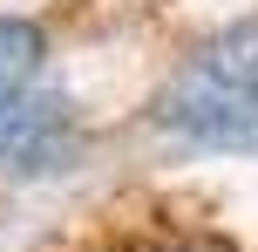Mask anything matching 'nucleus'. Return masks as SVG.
I'll list each match as a JSON object with an SVG mask.
<instances>
[{
    "instance_id": "obj_3",
    "label": "nucleus",
    "mask_w": 258,
    "mask_h": 252,
    "mask_svg": "<svg viewBox=\"0 0 258 252\" xmlns=\"http://www.w3.org/2000/svg\"><path fill=\"white\" fill-rule=\"evenodd\" d=\"M41 62H48V34H41V21H27V14H0V95L34 89Z\"/></svg>"
},
{
    "instance_id": "obj_1",
    "label": "nucleus",
    "mask_w": 258,
    "mask_h": 252,
    "mask_svg": "<svg viewBox=\"0 0 258 252\" xmlns=\"http://www.w3.org/2000/svg\"><path fill=\"white\" fill-rule=\"evenodd\" d=\"M156 130L190 150H258V14L218 27L156 89Z\"/></svg>"
},
{
    "instance_id": "obj_2",
    "label": "nucleus",
    "mask_w": 258,
    "mask_h": 252,
    "mask_svg": "<svg viewBox=\"0 0 258 252\" xmlns=\"http://www.w3.org/2000/svg\"><path fill=\"white\" fill-rule=\"evenodd\" d=\"M82 157V109L54 89L0 95V177H54Z\"/></svg>"
}]
</instances>
